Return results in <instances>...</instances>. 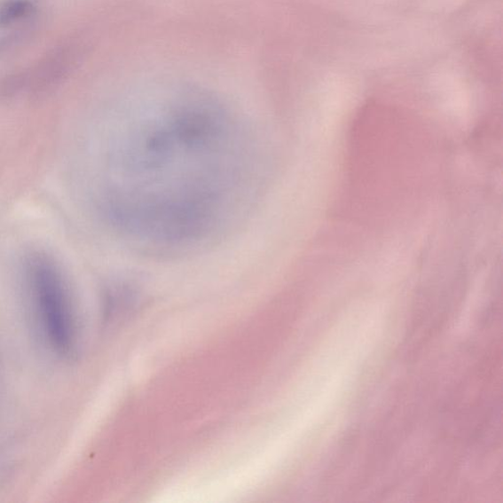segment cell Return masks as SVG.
<instances>
[{
	"instance_id": "obj_1",
	"label": "cell",
	"mask_w": 503,
	"mask_h": 503,
	"mask_svg": "<svg viewBox=\"0 0 503 503\" xmlns=\"http://www.w3.org/2000/svg\"><path fill=\"white\" fill-rule=\"evenodd\" d=\"M29 277L51 340L59 347H67L72 321L67 290L59 270L47 255L36 254L29 261Z\"/></svg>"
}]
</instances>
